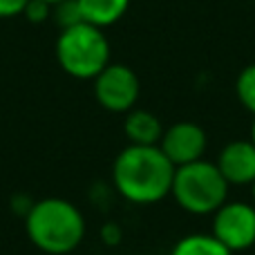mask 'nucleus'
Instances as JSON below:
<instances>
[{"label": "nucleus", "mask_w": 255, "mask_h": 255, "mask_svg": "<svg viewBox=\"0 0 255 255\" xmlns=\"http://www.w3.org/2000/svg\"><path fill=\"white\" fill-rule=\"evenodd\" d=\"M175 166L159 145H128L112 163V184L124 199L139 206L170 195Z\"/></svg>", "instance_id": "1"}, {"label": "nucleus", "mask_w": 255, "mask_h": 255, "mask_svg": "<svg viewBox=\"0 0 255 255\" xmlns=\"http://www.w3.org/2000/svg\"><path fill=\"white\" fill-rule=\"evenodd\" d=\"M25 231L36 249L49 255L72 253L85 238V220L72 202L45 197L29 206Z\"/></svg>", "instance_id": "2"}, {"label": "nucleus", "mask_w": 255, "mask_h": 255, "mask_svg": "<svg viewBox=\"0 0 255 255\" xmlns=\"http://www.w3.org/2000/svg\"><path fill=\"white\" fill-rule=\"evenodd\" d=\"M54 52L61 70L79 81H94V76L112 63L106 31L90 22H76L61 29Z\"/></svg>", "instance_id": "3"}, {"label": "nucleus", "mask_w": 255, "mask_h": 255, "mask_svg": "<svg viewBox=\"0 0 255 255\" xmlns=\"http://www.w3.org/2000/svg\"><path fill=\"white\" fill-rule=\"evenodd\" d=\"M170 195L186 213L213 215L229 197V181L220 172L217 163L197 159L175 168Z\"/></svg>", "instance_id": "4"}, {"label": "nucleus", "mask_w": 255, "mask_h": 255, "mask_svg": "<svg viewBox=\"0 0 255 255\" xmlns=\"http://www.w3.org/2000/svg\"><path fill=\"white\" fill-rule=\"evenodd\" d=\"M141 94L139 76L124 63H108L94 76V97L99 106L108 112H130Z\"/></svg>", "instance_id": "5"}, {"label": "nucleus", "mask_w": 255, "mask_h": 255, "mask_svg": "<svg viewBox=\"0 0 255 255\" xmlns=\"http://www.w3.org/2000/svg\"><path fill=\"white\" fill-rule=\"evenodd\" d=\"M213 235L233 253L255 247V206L226 199L213 213Z\"/></svg>", "instance_id": "6"}, {"label": "nucleus", "mask_w": 255, "mask_h": 255, "mask_svg": "<svg viewBox=\"0 0 255 255\" xmlns=\"http://www.w3.org/2000/svg\"><path fill=\"white\" fill-rule=\"evenodd\" d=\"M206 132L195 121H177L170 128L163 130V136L159 141V148L163 150L172 166H186L204 157L206 152Z\"/></svg>", "instance_id": "7"}, {"label": "nucleus", "mask_w": 255, "mask_h": 255, "mask_svg": "<svg viewBox=\"0 0 255 255\" xmlns=\"http://www.w3.org/2000/svg\"><path fill=\"white\" fill-rule=\"evenodd\" d=\"M217 168L229 186H251L255 181V143L251 139L226 143L217 157Z\"/></svg>", "instance_id": "8"}, {"label": "nucleus", "mask_w": 255, "mask_h": 255, "mask_svg": "<svg viewBox=\"0 0 255 255\" xmlns=\"http://www.w3.org/2000/svg\"><path fill=\"white\" fill-rule=\"evenodd\" d=\"M124 132L132 145H159L163 136V124L154 112L132 108L130 112H126Z\"/></svg>", "instance_id": "9"}, {"label": "nucleus", "mask_w": 255, "mask_h": 255, "mask_svg": "<svg viewBox=\"0 0 255 255\" xmlns=\"http://www.w3.org/2000/svg\"><path fill=\"white\" fill-rule=\"evenodd\" d=\"M83 22L94 27H112L121 20L130 9V0H76Z\"/></svg>", "instance_id": "10"}, {"label": "nucleus", "mask_w": 255, "mask_h": 255, "mask_svg": "<svg viewBox=\"0 0 255 255\" xmlns=\"http://www.w3.org/2000/svg\"><path fill=\"white\" fill-rule=\"evenodd\" d=\"M170 255H233L213 233H190L172 247Z\"/></svg>", "instance_id": "11"}, {"label": "nucleus", "mask_w": 255, "mask_h": 255, "mask_svg": "<svg viewBox=\"0 0 255 255\" xmlns=\"http://www.w3.org/2000/svg\"><path fill=\"white\" fill-rule=\"evenodd\" d=\"M235 94L238 101L242 103L244 110L255 115V63L242 67V72L235 79Z\"/></svg>", "instance_id": "12"}, {"label": "nucleus", "mask_w": 255, "mask_h": 255, "mask_svg": "<svg viewBox=\"0 0 255 255\" xmlns=\"http://www.w3.org/2000/svg\"><path fill=\"white\" fill-rule=\"evenodd\" d=\"M54 16H56L61 29L76 25V22H83L76 0H65V2H61V4H54Z\"/></svg>", "instance_id": "13"}, {"label": "nucleus", "mask_w": 255, "mask_h": 255, "mask_svg": "<svg viewBox=\"0 0 255 255\" xmlns=\"http://www.w3.org/2000/svg\"><path fill=\"white\" fill-rule=\"evenodd\" d=\"M52 13H54V4H49L47 0H29L22 16L29 22H34V25H43L45 20L52 18Z\"/></svg>", "instance_id": "14"}, {"label": "nucleus", "mask_w": 255, "mask_h": 255, "mask_svg": "<svg viewBox=\"0 0 255 255\" xmlns=\"http://www.w3.org/2000/svg\"><path fill=\"white\" fill-rule=\"evenodd\" d=\"M27 2H29V0H0V20H9V18L22 16Z\"/></svg>", "instance_id": "15"}, {"label": "nucleus", "mask_w": 255, "mask_h": 255, "mask_svg": "<svg viewBox=\"0 0 255 255\" xmlns=\"http://www.w3.org/2000/svg\"><path fill=\"white\" fill-rule=\"evenodd\" d=\"M121 238H124V231H121V226L117 224V222H106V224L101 226L103 244H108V247H117V244L121 242Z\"/></svg>", "instance_id": "16"}, {"label": "nucleus", "mask_w": 255, "mask_h": 255, "mask_svg": "<svg viewBox=\"0 0 255 255\" xmlns=\"http://www.w3.org/2000/svg\"><path fill=\"white\" fill-rule=\"evenodd\" d=\"M251 141L255 143V119H253V124H251Z\"/></svg>", "instance_id": "17"}, {"label": "nucleus", "mask_w": 255, "mask_h": 255, "mask_svg": "<svg viewBox=\"0 0 255 255\" xmlns=\"http://www.w3.org/2000/svg\"><path fill=\"white\" fill-rule=\"evenodd\" d=\"M49 4H61V2H65V0H47Z\"/></svg>", "instance_id": "18"}, {"label": "nucleus", "mask_w": 255, "mask_h": 255, "mask_svg": "<svg viewBox=\"0 0 255 255\" xmlns=\"http://www.w3.org/2000/svg\"><path fill=\"white\" fill-rule=\"evenodd\" d=\"M251 188H253V202H255V181L251 184Z\"/></svg>", "instance_id": "19"}, {"label": "nucleus", "mask_w": 255, "mask_h": 255, "mask_svg": "<svg viewBox=\"0 0 255 255\" xmlns=\"http://www.w3.org/2000/svg\"><path fill=\"white\" fill-rule=\"evenodd\" d=\"M143 255H150V253H143Z\"/></svg>", "instance_id": "20"}, {"label": "nucleus", "mask_w": 255, "mask_h": 255, "mask_svg": "<svg viewBox=\"0 0 255 255\" xmlns=\"http://www.w3.org/2000/svg\"><path fill=\"white\" fill-rule=\"evenodd\" d=\"M253 2H255V0H253Z\"/></svg>", "instance_id": "21"}]
</instances>
